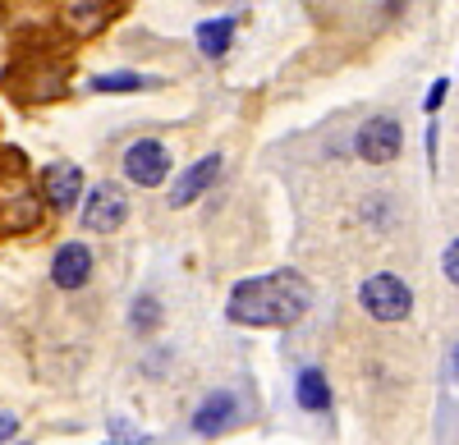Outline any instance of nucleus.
Wrapping results in <instances>:
<instances>
[{
    "mask_svg": "<svg viewBox=\"0 0 459 445\" xmlns=\"http://www.w3.org/2000/svg\"><path fill=\"white\" fill-rule=\"evenodd\" d=\"M166 175H170L166 142H157V138L129 142V152H125V179L129 184H138V189H157V184H166Z\"/></svg>",
    "mask_w": 459,
    "mask_h": 445,
    "instance_id": "obj_4",
    "label": "nucleus"
},
{
    "mask_svg": "<svg viewBox=\"0 0 459 445\" xmlns=\"http://www.w3.org/2000/svg\"><path fill=\"white\" fill-rule=\"evenodd\" d=\"M400 142H404V129H400V120H391V116H372V120L359 129V138H354L359 157L372 161V166L395 161V157H400Z\"/></svg>",
    "mask_w": 459,
    "mask_h": 445,
    "instance_id": "obj_5",
    "label": "nucleus"
},
{
    "mask_svg": "<svg viewBox=\"0 0 459 445\" xmlns=\"http://www.w3.org/2000/svg\"><path fill=\"white\" fill-rule=\"evenodd\" d=\"M129 317H134L138 330H157V326H161V304L152 299V294H138V304H134Z\"/></svg>",
    "mask_w": 459,
    "mask_h": 445,
    "instance_id": "obj_14",
    "label": "nucleus"
},
{
    "mask_svg": "<svg viewBox=\"0 0 459 445\" xmlns=\"http://www.w3.org/2000/svg\"><path fill=\"white\" fill-rule=\"evenodd\" d=\"M14 432H19V418L14 414H0V441H10Z\"/></svg>",
    "mask_w": 459,
    "mask_h": 445,
    "instance_id": "obj_17",
    "label": "nucleus"
},
{
    "mask_svg": "<svg viewBox=\"0 0 459 445\" xmlns=\"http://www.w3.org/2000/svg\"><path fill=\"white\" fill-rule=\"evenodd\" d=\"M92 280V248L88 244H65L51 262V285L56 289H83Z\"/></svg>",
    "mask_w": 459,
    "mask_h": 445,
    "instance_id": "obj_7",
    "label": "nucleus"
},
{
    "mask_svg": "<svg viewBox=\"0 0 459 445\" xmlns=\"http://www.w3.org/2000/svg\"><path fill=\"white\" fill-rule=\"evenodd\" d=\"M110 14H115V10H110V0H65V10H60L65 28H69V32H79V37L97 32Z\"/></svg>",
    "mask_w": 459,
    "mask_h": 445,
    "instance_id": "obj_10",
    "label": "nucleus"
},
{
    "mask_svg": "<svg viewBox=\"0 0 459 445\" xmlns=\"http://www.w3.org/2000/svg\"><path fill=\"white\" fill-rule=\"evenodd\" d=\"M441 101H446V79H441V83H432V92H428V101H423V106H428V116H432V110H437Z\"/></svg>",
    "mask_w": 459,
    "mask_h": 445,
    "instance_id": "obj_16",
    "label": "nucleus"
},
{
    "mask_svg": "<svg viewBox=\"0 0 459 445\" xmlns=\"http://www.w3.org/2000/svg\"><path fill=\"white\" fill-rule=\"evenodd\" d=\"M216 175H221V157L212 152V157H203V161H194L179 179H175V189H170V207H188V202H198L212 184H216Z\"/></svg>",
    "mask_w": 459,
    "mask_h": 445,
    "instance_id": "obj_8",
    "label": "nucleus"
},
{
    "mask_svg": "<svg viewBox=\"0 0 459 445\" xmlns=\"http://www.w3.org/2000/svg\"><path fill=\"white\" fill-rule=\"evenodd\" d=\"M88 88H92V92H143V88H157V79L134 73V69H120V73H97Z\"/></svg>",
    "mask_w": 459,
    "mask_h": 445,
    "instance_id": "obj_13",
    "label": "nucleus"
},
{
    "mask_svg": "<svg viewBox=\"0 0 459 445\" xmlns=\"http://www.w3.org/2000/svg\"><path fill=\"white\" fill-rule=\"evenodd\" d=\"M441 267H446V280L450 285H459V239L446 248V257H441Z\"/></svg>",
    "mask_w": 459,
    "mask_h": 445,
    "instance_id": "obj_15",
    "label": "nucleus"
},
{
    "mask_svg": "<svg viewBox=\"0 0 459 445\" xmlns=\"http://www.w3.org/2000/svg\"><path fill=\"white\" fill-rule=\"evenodd\" d=\"M299 404L308 414H317V409H326V404H331V386L322 377V367H303V372H299Z\"/></svg>",
    "mask_w": 459,
    "mask_h": 445,
    "instance_id": "obj_12",
    "label": "nucleus"
},
{
    "mask_svg": "<svg viewBox=\"0 0 459 445\" xmlns=\"http://www.w3.org/2000/svg\"><path fill=\"white\" fill-rule=\"evenodd\" d=\"M125 220H129V193L120 189V184H110V179L92 184V193L83 202V226L92 235H115Z\"/></svg>",
    "mask_w": 459,
    "mask_h": 445,
    "instance_id": "obj_2",
    "label": "nucleus"
},
{
    "mask_svg": "<svg viewBox=\"0 0 459 445\" xmlns=\"http://www.w3.org/2000/svg\"><path fill=\"white\" fill-rule=\"evenodd\" d=\"M359 299H363V308L377 321H404L413 312V294H409V285L400 276H372V280H363Z\"/></svg>",
    "mask_w": 459,
    "mask_h": 445,
    "instance_id": "obj_3",
    "label": "nucleus"
},
{
    "mask_svg": "<svg viewBox=\"0 0 459 445\" xmlns=\"http://www.w3.org/2000/svg\"><path fill=\"white\" fill-rule=\"evenodd\" d=\"M230 42H235V19H207V23H198V51L207 60H221L230 51Z\"/></svg>",
    "mask_w": 459,
    "mask_h": 445,
    "instance_id": "obj_11",
    "label": "nucleus"
},
{
    "mask_svg": "<svg viewBox=\"0 0 459 445\" xmlns=\"http://www.w3.org/2000/svg\"><path fill=\"white\" fill-rule=\"evenodd\" d=\"M235 418H239V399L230 395V390H221V395H207V399L198 404V414H194V432H198V436H221Z\"/></svg>",
    "mask_w": 459,
    "mask_h": 445,
    "instance_id": "obj_9",
    "label": "nucleus"
},
{
    "mask_svg": "<svg viewBox=\"0 0 459 445\" xmlns=\"http://www.w3.org/2000/svg\"><path fill=\"white\" fill-rule=\"evenodd\" d=\"M450 367H455V372H459V345H455V354H450Z\"/></svg>",
    "mask_w": 459,
    "mask_h": 445,
    "instance_id": "obj_18",
    "label": "nucleus"
},
{
    "mask_svg": "<svg viewBox=\"0 0 459 445\" xmlns=\"http://www.w3.org/2000/svg\"><path fill=\"white\" fill-rule=\"evenodd\" d=\"M313 304V285L299 271H272L239 280L225 299V317L235 326H294Z\"/></svg>",
    "mask_w": 459,
    "mask_h": 445,
    "instance_id": "obj_1",
    "label": "nucleus"
},
{
    "mask_svg": "<svg viewBox=\"0 0 459 445\" xmlns=\"http://www.w3.org/2000/svg\"><path fill=\"white\" fill-rule=\"evenodd\" d=\"M42 198H47L56 211L79 207V198H83V170L74 166V161H51V166L42 170Z\"/></svg>",
    "mask_w": 459,
    "mask_h": 445,
    "instance_id": "obj_6",
    "label": "nucleus"
}]
</instances>
